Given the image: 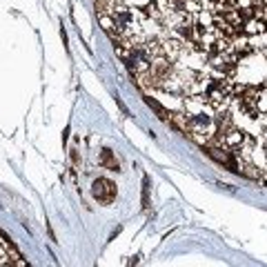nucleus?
Segmentation results:
<instances>
[{
  "mask_svg": "<svg viewBox=\"0 0 267 267\" xmlns=\"http://www.w3.org/2000/svg\"><path fill=\"white\" fill-rule=\"evenodd\" d=\"M238 100H240V109L250 118H258V116L265 114V100H263V92L258 94V89L245 87V92L238 96Z\"/></svg>",
  "mask_w": 267,
  "mask_h": 267,
  "instance_id": "1",
  "label": "nucleus"
},
{
  "mask_svg": "<svg viewBox=\"0 0 267 267\" xmlns=\"http://www.w3.org/2000/svg\"><path fill=\"white\" fill-rule=\"evenodd\" d=\"M203 149H205V154H207L209 158H214L216 163L225 165L229 172L240 174V165H238V160L234 158V152H229V149L223 147V145H212V142H205V145H203Z\"/></svg>",
  "mask_w": 267,
  "mask_h": 267,
  "instance_id": "2",
  "label": "nucleus"
},
{
  "mask_svg": "<svg viewBox=\"0 0 267 267\" xmlns=\"http://www.w3.org/2000/svg\"><path fill=\"white\" fill-rule=\"evenodd\" d=\"M92 194L98 203L109 205V203H114V198H116V183L109 178H96L92 183Z\"/></svg>",
  "mask_w": 267,
  "mask_h": 267,
  "instance_id": "3",
  "label": "nucleus"
},
{
  "mask_svg": "<svg viewBox=\"0 0 267 267\" xmlns=\"http://www.w3.org/2000/svg\"><path fill=\"white\" fill-rule=\"evenodd\" d=\"M98 163H100V167L109 169V172H118V169H120V163H118V158L114 156L111 149H103V152H100Z\"/></svg>",
  "mask_w": 267,
  "mask_h": 267,
  "instance_id": "4",
  "label": "nucleus"
},
{
  "mask_svg": "<svg viewBox=\"0 0 267 267\" xmlns=\"http://www.w3.org/2000/svg\"><path fill=\"white\" fill-rule=\"evenodd\" d=\"M145 103H147L149 107H152L154 111L158 114V118H160V120H165V123H169V120H174V114H172V111H167V109H165L163 105L158 103V100H154V98H149V96H147V98H145Z\"/></svg>",
  "mask_w": 267,
  "mask_h": 267,
  "instance_id": "5",
  "label": "nucleus"
},
{
  "mask_svg": "<svg viewBox=\"0 0 267 267\" xmlns=\"http://www.w3.org/2000/svg\"><path fill=\"white\" fill-rule=\"evenodd\" d=\"M142 207L147 209L149 207V178L145 176V180H142Z\"/></svg>",
  "mask_w": 267,
  "mask_h": 267,
  "instance_id": "6",
  "label": "nucleus"
}]
</instances>
